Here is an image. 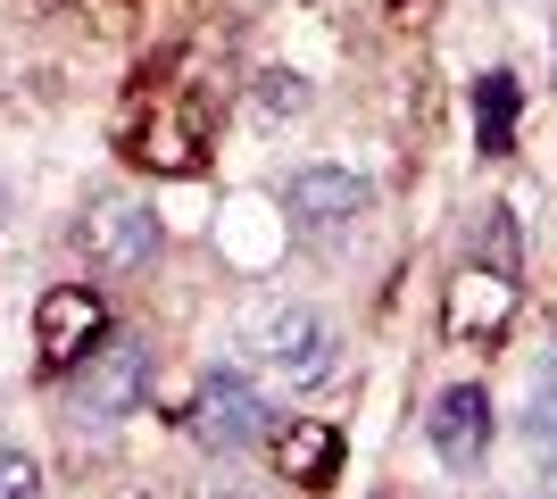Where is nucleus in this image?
<instances>
[{
  "mask_svg": "<svg viewBox=\"0 0 557 499\" xmlns=\"http://www.w3.org/2000/svg\"><path fill=\"white\" fill-rule=\"evenodd\" d=\"M0 499H42V466L25 450H0Z\"/></svg>",
  "mask_w": 557,
  "mask_h": 499,
  "instance_id": "obj_14",
  "label": "nucleus"
},
{
  "mask_svg": "<svg viewBox=\"0 0 557 499\" xmlns=\"http://www.w3.org/2000/svg\"><path fill=\"white\" fill-rule=\"evenodd\" d=\"M84 250H92L100 275H141V266L159 259V216L141 209V200H100L84 216Z\"/></svg>",
  "mask_w": 557,
  "mask_h": 499,
  "instance_id": "obj_7",
  "label": "nucleus"
},
{
  "mask_svg": "<svg viewBox=\"0 0 557 499\" xmlns=\"http://www.w3.org/2000/svg\"><path fill=\"white\" fill-rule=\"evenodd\" d=\"M258 109H267V117H300V109H308V84L292 67H267V75H258Z\"/></svg>",
  "mask_w": 557,
  "mask_h": 499,
  "instance_id": "obj_12",
  "label": "nucleus"
},
{
  "mask_svg": "<svg viewBox=\"0 0 557 499\" xmlns=\"http://www.w3.org/2000/svg\"><path fill=\"white\" fill-rule=\"evenodd\" d=\"M549 50H557V42H549Z\"/></svg>",
  "mask_w": 557,
  "mask_h": 499,
  "instance_id": "obj_16",
  "label": "nucleus"
},
{
  "mask_svg": "<svg viewBox=\"0 0 557 499\" xmlns=\"http://www.w3.org/2000/svg\"><path fill=\"white\" fill-rule=\"evenodd\" d=\"M474 142H483L491 159L516 150V75H483V84H474Z\"/></svg>",
  "mask_w": 557,
  "mask_h": 499,
  "instance_id": "obj_11",
  "label": "nucleus"
},
{
  "mask_svg": "<svg viewBox=\"0 0 557 499\" xmlns=\"http://www.w3.org/2000/svg\"><path fill=\"white\" fill-rule=\"evenodd\" d=\"M424 433H433V450H442L449 466L491 458V391L483 383H449L442 400H433V416H424Z\"/></svg>",
  "mask_w": 557,
  "mask_h": 499,
  "instance_id": "obj_9",
  "label": "nucleus"
},
{
  "mask_svg": "<svg viewBox=\"0 0 557 499\" xmlns=\"http://www.w3.org/2000/svg\"><path fill=\"white\" fill-rule=\"evenodd\" d=\"M275 466H283V483H300V491H325L333 466H342V433H333L325 416H300V425L275 441Z\"/></svg>",
  "mask_w": 557,
  "mask_h": 499,
  "instance_id": "obj_10",
  "label": "nucleus"
},
{
  "mask_svg": "<svg viewBox=\"0 0 557 499\" xmlns=\"http://www.w3.org/2000/svg\"><path fill=\"white\" fill-rule=\"evenodd\" d=\"M516 325V275L508 266H458L449 275V300H442V333L458 341V350H499Z\"/></svg>",
  "mask_w": 557,
  "mask_h": 499,
  "instance_id": "obj_4",
  "label": "nucleus"
},
{
  "mask_svg": "<svg viewBox=\"0 0 557 499\" xmlns=\"http://www.w3.org/2000/svg\"><path fill=\"white\" fill-rule=\"evenodd\" d=\"M474 250H483V266H508V275H516V216H508V209H491V216H483V234H474Z\"/></svg>",
  "mask_w": 557,
  "mask_h": 499,
  "instance_id": "obj_13",
  "label": "nucleus"
},
{
  "mask_svg": "<svg viewBox=\"0 0 557 499\" xmlns=\"http://www.w3.org/2000/svg\"><path fill=\"white\" fill-rule=\"evenodd\" d=\"M242 350H250L267 375H283V383H325L333 375V325L317 309H300V300H267V309H250Z\"/></svg>",
  "mask_w": 557,
  "mask_h": 499,
  "instance_id": "obj_1",
  "label": "nucleus"
},
{
  "mask_svg": "<svg viewBox=\"0 0 557 499\" xmlns=\"http://www.w3.org/2000/svg\"><path fill=\"white\" fill-rule=\"evenodd\" d=\"M191 433H200L209 450H250L258 433H267L258 383L250 375H209V383H200V400H191Z\"/></svg>",
  "mask_w": 557,
  "mask_h": 499,
  "instance_id": "obj_8",
  "label": "nucleus"
},
{
  "mask_svg": "<svg viewBox=\"0 0 557 499\" xmlns=\"http://www.w3.org/2000/svg\"><path fill=\"white\" fill-rule=\"evenodd\" d=\"M125 150H134L141 166H159V175H191V166L209 159V100L159 84V109L141 125H125Z\"/></svg>",
  "mask_w": 557,
  "mask_h": 499,
  "instance_id": "obj_3",
  "label": "nucleus"
},
{
  "mask_svg": "<svg viewBox=\"0 0 557 499\" xmlns=\"http://www.w3.org/2000/svg\"><path fill=\"white\" fill-rule=\"evenodd\" d=\"M374 209L367 175H349V166H300L292 184H283V216L300 225V234H342L358 216Z\"/></svg>",
  "mask_w": 557,
  "mask_h": 499,
  "instance_id": "obj_6",
  "label": "nucleus"
},
{
  "mask_svg": "<svg viewBox=\"0 0 557 499\" xmlns=\"http://www.w3.org/2000/svg\"><path fill=\"white\" fill-rule=\"evenodd\" d=\"M433 17V0H392V25H424Z\"/></svg>",
  "mask_w": 557,
  "mask_h": 499,
  "instance_id": "obj_15",
  "label": "nucleus"
},
{
  "mask_svg": "<svg viewBox=\"0 0 557 499\" xmlns=\"http://www.w3.org/2000/svg\"><path fill=\"white\" fill-rule=\"evenodd\" d=\"M100 333H109V316H100V300L84 284H50L34 300V358H42V375H75Z\"/></svg>",
  "mask_w": 557,
  "mask_h": 499,
  "instance_id": "obj_5",
  "label": "nucleus"
},
{
  "mask_svg": "<svg viewBox=\"0 0 557 499\" xmlns=\"http://www.w3.org/2000/svg\"><path fill=\"white\" fill-rule=\"evenodd\" d=\"M141 391H150V341H141V333H100L92 358L75 366L67 408L84 425H125L141 408Z\"/></svg>",
  "mask_w": 557,
  "mask_h": 499,
  "instance_id": "obj_2",
  "label": "nucleus"
}]
</instances>
